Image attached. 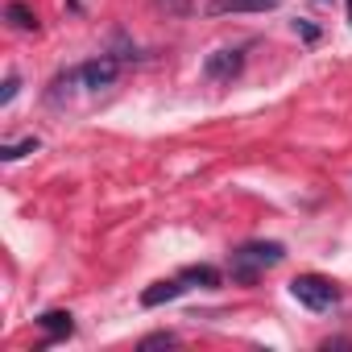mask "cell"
<instances>
[{"instance_id": "10", "label": "cell", "mask_w": 352, "mask_h": 352, "mask_svg": "<svg viewBox=\"0 0 352 352\" xmlns=\"http://www.w3.org/2000/svg\"><path fill=\"white\" fill-rule=\"evenodd\" d=\"M38 137H21V141H13V145H5V149H0V162H21L25 153H38Z\"/></svg>"}, {"instance_id": "13", "label": "cell", "mask_w": 352, "mask_h": 352, "mask_svg": "<svg viewBox=\"0 0 352 352\" xmlns=\"http://www.w3.org/2000/svg\"><path fill=\"white\" fill-rule=\"evenodd\" d=\"M294 34H302L307 42H315V38H319V30H315V25H307V21H294Z\"/></svg>"}, {"instance_id": "6", "label": "cell", "mask_w": 352, "mask_h": 352, "mask_svg": "<svg viewBox=\"0 0 352 352\" xmlns=\"http://www.w3.org/2000/svg\"><path fill=\"white\" fill-rule=\"evenodd\" d=\"M282 0H208V17H228V13H274Z\"/></svg>"}, {"instance_id": "14", "label": "cell", "mask_w": 352, "mask_h": 352, "mask_svg": "<svg viewBox=\"0 0 352 352\" xmlns=\"http://www.w3.org/2000/svg\"><path fill=\"white\" fill-rule=\"evenodd\" d=\"M323 348L331 352V348H352V340H344V336H331V340H323Z\"/></svg>"}, {"instance_id": "11", "label": "cell", "mask_w": 352, "mask_h": 352, "mask_svg": "<svg viewBox=\"0 0 352 352\" xmlns=\"http://www.w3.org/2000/svg\"><path fill=\"white\" fill-rule=\"evenodd\" d=\"M170 344H179V336H174V331H153V336H145L137 348L145 352V348H170Z\"/></svg>"}, {"instance_id": "8", "label": "cell", "mask_w": 352, "mask_h": 352, "mask_svg": "<svg viewBox=\"0 0 352 352\" xmlns=\"http://www.w3.org/2000/svg\"><path fill=\"white\" fill-rule=\"evenodd\" d=\"M5 21L13 30H21V34H34L38 30V13L25 5V0H9V5H5Z\"/></svg>"}, {"instance_id": "15", "label": "cell", "mask_w": 352, "mask_h": 352, "mask_svg": "<svg viewBox=\"0 0 352 352\" xmlns=\"http://www.w3.org/2000/svg\"><path fill=\"white\" fill-rule=\"evenodd\" d=\"M348 21H352V0H348Z\"/></svg>"}, {"instance_id": "5", "label": "cell", "mask_w": 352, "mask_h": 352, "mask_svg": "<svg viewBox=\"0 0 352 352\" xmlns=\"http://www.w3.org/2000/svg\"><path fill=\"white\" fill-rule=\"evenodd\" d=\"M191 286H187V278L179 274V278H166V282H153L149 290H141V307H162V302H174V298H183Z\"/></svg>"}, {"instance_id": "1", "label": "cell", "mask_w": 352, "mask_h": 352, "mask_svg": "<svg viewBox=\"0 0 352 352\" xmlns=\"http://www.w3.org/2000/svg\"><path fill=\"white\" fill-rule=\"evenodd\" d=\"M282 261H286V249L278 241H245L228 253V274H232V282L253 286L265 270H274Z\"/></svg>"}, {"instance_id": "4", "label": "cell", "mask_w": 352, "mask_h": 352, "mask_svg": "<svg viewBox=\"0 0 352 352\" xmlns=\"http://www.w3.org/2000/svg\"><path fill=\"white\" fill-rule=\"evenodd\" d=\"M241 71H245V50H241V46H224V50L208 54V63H204V75H208L212 83H228V79H236Z\"/></svg>"}, {"instance_id": "12", "label": "cell", "mask_w": 352, "mask_h": 352, "mask_svg": "<svg viewBox=\"0 0 352 352\" xmlns=\"http://www.w3.org/2000/svg\"><path fill=\"white\" fill-rule=\"evenodd\" d=\"M17 91H21V79H17V75H9V79H5V87H0V108H9V104L17 100Z\"/></svg>"}, {"instance_id": "16", "label": "cell", "mask_w": 352, "mask_h": 352, "mask_svg": "<svg viewBox=\"0 0 352 352\" xmlns=\"http://www.w3.org/2000/svg\"><path fill=\"white\" fill-rule=\"evenodd\" d=\"M319 5H327V0H319Z\"/></svg>"}, {"instance_id": "2", "label": "cell", "mask_w": 352, "mask_h": 352, "mask_svg": "<svg viewBox=\"0 0 352 352\" xmlns=\"http://www.w3.org/2000/svg\"><path fill=\"white\" fill-rule=\"evenodd\" d=\"M290 298L302 302L307 311H331L340 302V286L323 274H298L290 278Z\"/></svg>"}, {"instance_id": "9", "label": "cell", "mask_w": 352, "mask_h": 352, "mask_svg": "<svg viewBox=\"0 0 352 352\" xmlns=\"http://www.w3.org/2000/svg\"><path fill=\"white\" fill-rule=\"evenodd\" d=\"M183 278H187V286H199V290H216L220 286V270L216 265H187Z\"/></svg>"}, {"instance_id": "3", "label": "cell", "mask_w": 352, "mask_h": 352, "mask_svg": "<svg viewBox=\"0 0 352 352\" xmlns=\"http://www.w3.org/2000/svg\"><path fill=\"white\" fill-rule=\"evenodd\" d=\"M116 75H120V58H112V54H100L91 63H79V87L83 91H104V87L116 83Z\"/></svg>"}, {"instance_id": "7", "label": "cell", "mask_w": 352, "mask_h": 352, "mask_svg": "<svg viewBox=\"0 0 352 352\" xmlns=\"http://www.w3.org/2000/svg\"><path fill=\"white\" fill-rule=\"evenodd\" d=\"M38 327L46 331V344H58L75 331V315L71 311H42L38 315Z\"/></svg>"}]
</instances>
